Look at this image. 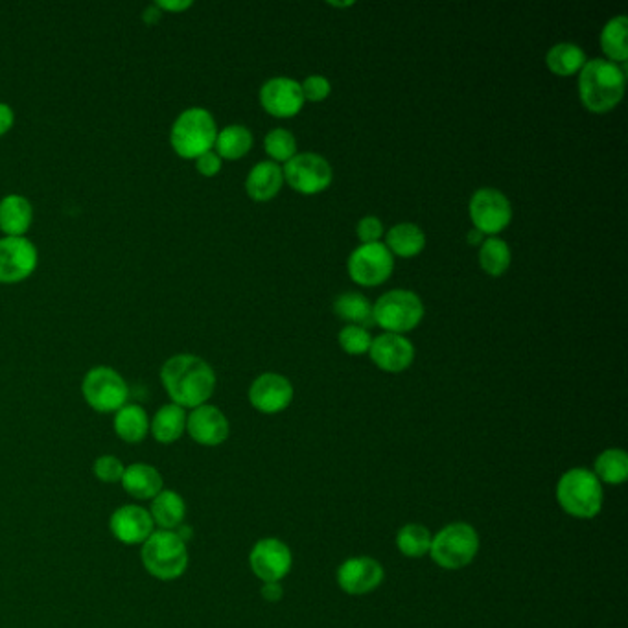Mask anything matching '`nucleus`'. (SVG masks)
Returning <instances> with one entry per match:
<instances>
[{"mask_svg": "<svg viewBox=\"0 0 628 628\" xmlns=\"http://www.w3.org/2000/svg\"><path fill=\"white\" fill-rule=\"evenodd\" d=\"M161 382L172 404L196 409L209 402L216 389V373L207 361L194 354H177L164 363Z\"/></svg>", "mask_w": 628, "mask_h": 628, "instance_id": "obj_1", "label": "nucleus"}, {"mask_svg": "<svg viewBox=\"0 0 628 628\" xmlns=\"http://www.w3.org/2000/svg\"><path fill=\"white\" fill-rule=\"evenodd\" d=\"M579 96L592 113H608L625 96V72L608 59H590L579 72Z\"/></svg>", "mask_w": 628, "mask_h": 628, "instance_id": "obj_2", "label": "nucleus"}, {"mask_svg": "<svg viewBox=\"0 0 628 628\" xmlns=\"http://www.w3.org/2000/svg\"><path fill=\"white\" fill-rule=\"evenodd\" d=\"M140 559L144 570L159 581H175L188 568L187 542L175 531H153L142 544Z\"/></svg>", "mask_w": 628, "mask_h": 628, "instance_id": "obj_3", "label": "nucleus"}, {"mask_svg": "<svg viewBox=\"0 0 628 628\" xmlns=\"http://www.w3.org/2000/svg\"><path fill=\"white\" fill-rule=\"evenodd\" d=\"M557 500L562 511L573 518L590 520L603 509V485L594 472L586 468H571L557 483Z\"/></svg>", "mask_w": 628, "mask_h": 628, "instance_id": "obj_4", "label": "nucleus"}, {"mask_svg": "<svg viewBox=\"0 0 628 628\" xmlns=\"http://www.w3.org/2000/svg\"><path fill=\"white\" fill-rule=\"evenodd\" d=\"M216 137V120L203 107H190L183 111L175 118L170 131L172 148L185 159H198L199 155L210 152L216 144Z\"/></svg>", "mask_w": 628, "mask_h": 628, "instance_id": "obj_5", "label": "nucleus"}, {"mask_svg": "<svg viewBox=\"0 0 628 628\" xmlns=\"http://www.w3.org/2000/svg\"><path fill=\"white\" fill-rule=\"evenodd\" d=\"M479 551V535L465 522L446 525L431 538L430 557L444 570H463Z\"/></svg>", "mask_w": 628, "mask_h": 628, "instance_id": "obj_6", "label": "nucleus"}, {"mask_svg": "<svg viewBox=\"0 0 628 628\" xmlns=\"http://www.w3.org/2000/svg\"><path fill=\"white\" fill-rule=\"evenodd\" d=\"M424 317V304L413 291L393 290L384 293L373 306L374 325L387 334H406L415 330Z\"/></svg>", "mask_w": 628, "mask_h": 628, "instance_id": "obj_7", "label": "nucleus"}, {"mask_svg": "<svg viewBox=\"0 0 628 628\" xmlns=\"http://www.w3.org/2000/svg\"><path fill=\"white\" fill-rule=\"evenodd\" d=\"M82 391L85 402L98 413H117L128 404V384L111 367L91 369L83 378Z\"/></svg>", "mask_w": 628, "mask_h": 628, "instance_id": "obj_8", "label": "nucleus"}, {"mask_svg": "<svg viewBox=\"0 0 628 628\" xmlns=\"http://www.w3.org/2000/svg\"><path fill=\"white\" fill-rule=\"evenodd\" d=\"M284 181L295 192L314 196L332 185L334 172L325 157L317 153H299L282 168Z\"/></svg>", "mask_w": 628, "mask_h": 628, "instance_id": "obj_9", "label": "nucleus"}, {"mask_svg": "<svg viewBox=\"0 0 628 628\" xmlns=\"http://www.w3.org/2000/svg\"><path fill=\"white\" fill-rule=\"evenodd\" d=\"M395 269V260L385 244H361L349 258L350 279L365 288L384 284Z\"/></svg>", "mask_w": 628, "mask_h": 628, "instance_id": "obj_10", "label": "nucleus"}, {"mask_svg": "<svg viewBox=\"0 0 628 628\" xmlns=\"http://www.w3.org/2000/svg\"><path fill=\"white\" fill-rule=\"evenodd\" d=\"M470 218L479 233H501L512 220L511 201L496 188H481L470 199Z\"/></svg>", "mask_w": 628, "mask_h": 628, "instance_id": "obj_11", "label": "nucleus"}, {"mask_svg": "<svg viewBox=\"0 0 628 628\" xmlns=\"http://www.w3.org/2000/svg\"><path fill=\"white\" fill-rule=\"evenodd\" d=\"M249 564L262 582H280L291 571V549L279 538L258 540L251 553Z\"/></svg>", "mask_w": 628, "mask_h": 628, "instance_id": "obj_12", "label": "nucleus"}, {"mask_svg": "<svg viewBox=\"0 0 628 628\" xmlns=\"http://www.w3.org/2000/svg\"><path fill=\"white\" fill-rule=\"evenodd\" d=\"M37 266V249L24 236L0 238V282L13 284L30 277Z\"/></svg>", "mask_w": 628, "mask_h": 628, "instance_id": "obj_13", "label": "nucleus"}, {"mask_svg": "<svg viewBox=\"0 0 628 628\" xmlns=\"http://www.w3.org/2000/svg\"><path fill=\"white\" fill-rule=\"evenodd\" d=\"M293 400V385L282 374H260L249 387V402L251 406L266 413L275 415L288 408Z\"/></svg>", "mask_w": 628, "mask_h": 628, "instance_id": "obj_14", "label": "nucleus"}, {"mask_svg": "<svg viewBox=\"0 0 628 628\" xmlns=\"http://www.w3.org/2000/svg\"><path fill=\"white\" fill-rule=\"evenodd\" d=\"M384 579V566L371 557L345 560L338 570L339 588L349 595L371 594Z\"/></svg>", "mask_w": 628, "mask_h": 628, "instance_id": "obj_15", "label": "nucleus"}, {"mask_svg": "<svg viewBox=\"0 0 628 628\" xmlns=\"http://www.w3.org/2000/svg\"><path fill=\"white\" fill-rule=\"evenodd\" d=\"M109 529L120 544L142 546L155 531L152 514L140 505H124L111 514Z\"/></svg>", "mask_w": 628, "mask_h": 628, "instance_id": "obj_16", "label": "nucleus"}, {"mask_svg": "<svg viewBox=\"0 0 628 628\" xmlns=\"http://www.w3.org/2000/svg\"><path fill=\"white\" fill-rule=\"evenodd\" d=\"M260 104L273 117H295L304 105L301 83L284 76L271 78L260 89Z\"/></svg>", "mask_w": 628, "mask_h": 628, "instance_id": "obj_17", "label": "nucleus"}, {"mask_svg": "<svg viewBox=\"0 0 628 628\" xmlns=\"http://www.w3.org/2000/svg\"><path fill=\"white\" fill-rule=\"evenodd\" d=\"M188 435L201 446H220L229 439L231 426L221 409L203 404L187 417Z\"/></svg>", "mask_w": 628, "mask_h": 628, "instance_id": "obj_18", "label": "nucleus"}, {"mask_svg": "<svg viewBox=\"0 0 628 628\" xmlns=\"http://www.w3.org/2000/svg\"><path fill=\"white\" fill-rule=\"evenodd\" d=\"M371 360L385 373H404L415 360V347L409 339L398 334H382L371 343Z\"/></svg>", "mask_w": 628, "mask_h": 628, "instance_id": "obj_19", "label": "nucleus"}, {"mask_svg": "<svg viewBox=\"0 0 628 628\" xmlns=\"http://www.w3.org/2000/svg\"><path fill=\"white\" fill-rule=\"evenodd\" d=\"M120 485L135 500H153L164 489L161 472L148 463L126 466Z\"/></svg>", "mask_w": 628, "mask_h": 628, "instance_id": "obj_20", "label": "nucleus"}, {"mask_svg": "<svg viewBox=\"0 0 628 628\" xmlns=\"http://www.w3.org/2000/svg\"><path fill=\"white\" fill-rule=\"evenodd\" d=\"M153 524L159 531H175L185 524L187 518V503L175 490L163 489L152 500Z\"/></svg>", "mask_w": 628, "mask_h": 628, "instance_id": "obj_21", "label": "nucleus"}, {"mask_svg": "<svg viewBox=\"0 0 628 628\" xmlns=\"http://www.w3.org/2000/svg\"><path fill=\"white\" fill-rule=\"evenodd\" d=\"M284 183V175L279 164L273 161H262L247 175L245 190L249 198L255 201H269L275 198Z\"/></svg>", "mask_w": 628, "mask_h": 628, "instance_id": "obj_22", "label": "nucleus"}, {"mask_svg": "<svg viewBox=\"0 0 628 628\" xmlns=\"http://www.w3.org/2000/svg\"><path fill=\"white\" fill-rule=\"evenodd\" d=\"M34 218L32 203L23 196L10 194L0 199V229L8 236H23Z\"/></svg>", "mask_w": 628, "mask_h": 628, "instance_id": "obj_23", "label": "nucleus"}, {"mask_svg": "<svg viewBox=\"0 0 628 628\" xmlns=\"http://www.w3.org/2000/svg\"><path fill=\"white\" fill-rule=\"evenodd\" d=\"M187 411L177 404H166L150 420L153 439L161 444H172L187 431Z\"/></svg>", "mask_w": 628, "mask_h": 628, "instance_id": "obj_24", "label": "nucleus"}, {"mask_svg": "<svg viewBox=\"0 0 628 628\" xmlns=\"http://www.w3.org/2000/svg\"><path fill=\"white\" fill-rule=\"evenodd\" d=\"M115 433L118 439L129 444L142 442L150 433V417L139 404H126L115 413Z\"/></svg>", "mask_w": 628, "mask_h": 628, "instance_id": "obj_25", "label": "nucleus"}, {"mask_svg": "<svg viewBox=\"0 0 628 628\" xmlns=\"http://www.w3.org/2000/svg\"><path fill=\"white\" fill-rule=\"evenodd\" d=\"M385 247L391 251V255L413 258L426 247V234L415 223H398L385 236Z\"/></svg>", "mask_w": 628, "mask_h": 628, "instance_id": "obj_26", "label": "nucleus"}, {"mask_svg": "<svg viewBox=\"0 0 628 628\" xmlns=\"http://www.w3.org/2000/svg\"><path fill=\"white\" fill-rule=\"evenodd\" d=\"M586 61L584 50L573 43H559L546 56L547 69L562 78L579 74Z\"/></svg>", "mask_w": 628, "mask_h": 628, "instance_id": "obj_27", "label": "nucleus"}, {"mask_svg": "<svg viewBox=\"0 0 628 628\" xmlns=\"http://www.w3.org/2000/svg\"><path fill=\"white\" fill-rule=\"evenodd\" d=\"M628 19L625 15L614 17L601 32V48L612 63H625L628 59Z\"/></svg>", "mask_w": 628, "mask_h": 628, "instance_id": "obj_28", "label": "nucleus"}, {"mask_svg": "<svg viewBox=\"0 0 628 628\" xmlns=\"http://www.w3.org/2000/svg\"><path fill=\"white\" fill-rule=\"evenodd\" d=\"M214 146L220 157L236 161V159H242L253 148V135L245 126L234 124L218 131Z\"/></svg>", "mask_w": 628, "mask_h": 628, "instance_id": "obj_29", "label": "nucleus"}, {"mask_svg": "<svg viewBox=\"0 0 628 628\" xmlns=\"http://www.w3.org/2000/svg\"><path fill=\"white\" fill-rule=\"evenodd\" d=\"M334 314L350 325L373 326V306L360 293H343L334 303Z\"/></svg>", "mask_w": 628, "mask_h": 628, "instance_id": "obj_30", "label": "nucleus"}, {"mask_svg": "<svg viewBox=\"0 0 628 628\" xmlns=\"http://www.w3.org/2000/svg\"><path fill=\"white\" fill-rule=\"evenodd\" d=\"M594 474L608 485H623L628 479V455L621 448H608L595 459Z\"/></svg>", "mask_w": 628, "mask_h": 628, "instance_id": "obj_31", "label": "nucleus"}, {"mask_svg": "<svg viewBox=\"0 0 628 628\" xmlns=\"http://www.w3.org/2000/svg\"><path fill=\"white\" fill-rule=\"evenodd\" d=\"M431 536L428 527L419 524L404 525L396 535V546L408 559H422L430 555Z\"/></svg>", "mask_w": 628, "mask_h": 628, "instance_id": "obj_32", "label": "nucleus"}, {"mask_svg": "<svg viewBox=\"0 0 628 628\" xmlns=\"http://www.w3.org/2000/svg\"><path fill=\"white\" fill-rule=\"evenodd\" d=\"M479 264L490 277H501L511 266V249L507 242L496 236L483 240L479 251Z\"/></svg>", "mask_w": 628, "mask_h": 628, "instance_id": "obj_33", "label": "nucleus"}, {"mask_svg": "<svg viewBox=\"0 0 628 628\" xmlns=\"http://www.w3.org/2000/svg\"><path fill=\"white\" fill-rule=\"evenodd\" d=\"M264 146L273 163H288L297 155V140L288 129H271L266 135Z\"/></svg>", "mask_w": 628, "mask_h": 628, "instance_id": "obj_34", "label": "nucleus"}, {"mask_svg": "<svg viewBox=\"0 0 628 628\" xmlns=\"http://www.w3.org/2000/svg\"><path fill=\"white\" fill-rule=\"evenodd\" d=\"M339 345L350 356H361L371 349L373 338L363 326L347 325L339 332Z\"/></svg>", "mask_w": 628, "mask_h": 628, "instance_id": "obj_35", "label": "nucleus"}, {"mask_svg": "<svg viewBox=\"0 0 628 628\" xmlns=\"http://www.w3.org/2000/svg\"><path fill=\"white\" fill-rule=\"evenodd\" d=\"M93 472L98 481L107 483V485H115V483L122 481L126 466L115 455H102L94 461Z\"/></svg>", "mask_w": 628, "mask_h": 628, "instance_id": "obj_36", "label": "nucleus"}, {"mask_svg": "<svg viewBox=\"0 0 628 628\" xmlns=\"http://www.w3.org/2000/svg\"><path fill=\"white\" fill-rule=\"evenodd\" d=\"M301 91H303L304 100L308 102H323L328 98V94L332 91V85L326 80L325 76H308L303 83H301Z\"/></svg>", "mask_w": 628, "mask_h": 628, "instance_id": "obj_37", "label": "nucleus"}, {"mask_svg": "<svg viewBox=\"0 0 628 628\" xmlns=\"http://www.w3.org/2000/svg\"><path fill=\"white\" fill-rule=\"evenodd\" d=\"M356 231L361 244H378L384 236V225L376 216H365L361 218Z\"/></svg>", "mask_w": 628, "mask_h": 628, "instance_id": "obj_38", "label": "nucleus"}, {"mask_svg": "<svg viewBox=\"0 0 628 628\" xmlns=\"http://www.w3.org/2000/svg\"><path fill=\"white\" fill-rule=\"evenodd\" d=\"M196 168L201 175L205 177H212V175L218 174L221 170V157L216 152L203 153L196 159Z\"/></svg>", "mask_w": 628, "mask_h": 628, "instance_id": "obj_39", "label": "nucleus"}, {"mask_svg": "<svg viewBox=\"0 0 628 628\" xmlns=\"http://www.w3.org/2000/svg\"><path fill=\"white\" fill-rule=\"evenodd\" d=\"M260 594L268 603H279L280 599L284 597V588L280 582H264Z\"/></svg>", "mask_w": 628, "mask_h": 628, "instance_id": "obj_40", "label": "nucleus"}, {"mask_svg": "<svg viewBox=\"0 0 628 628\" xmlns=\"http://www.w3.org/2000/svg\"><path fill=\"white\" fill-rule=\"evenodd\" d=\"M13 109L8 104L0 102V135H4L13 126Z\"/></svg>", "mask_w": 628, "mask_h": 628, "instance_id": "obj_41", "label": "nucleus"}, {"mask_svg": "<svg viewBox=\"0 0 628 628\" xmlns=\"http://www.w3.org/2000/svg\"><path fill=\"white\" fill-rule=\"evenodd\" d=\"M157 4H159L161 8H164V10H185L188 6H192L190 0H179V2H177V0H175V2L174 0H159Z\"/></svg>", "mask_w": 628, "mask_h": 628, "instance_id": "obj_42", "label": "nucleus"}, {"mask_svg": "<svg viewBox=\"0 0 628 628\" xmlns=\"http://www.w3.org/2000/svg\"><path fill=\"white\" fill-rule=\"evenodd\" d=\"M483 236H485V234L479 233L477 229H472V231L468 233V236H466V240H468V244L470 245H481L483 244Z\"/></svg>", "mask_w": 628, "mask_h": 628, "instance_id": "obj_43", "label": "nucleus"}, {"mask_svg": "<svg viewBox=\"0 0 628 628\" xmlns=\"http://www.w3.org/2000/svg\"><path fill=\"white\" fill-rule=\"evenodd\" d=\"M330 6H338V8H347V6H352L354 2H328Z\"/></svg>", "mask_w": 628, "mask_h": 628, "instance_id": "obj_44", "label": "nucleus"}]
</instances>
